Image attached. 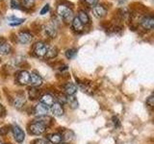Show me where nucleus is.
I'll use <instances>...</instances> for the list:
<instances>
[{
  "mask_svg": "<svg viewBox=\"0 0 154 144\" xmlns=\"http://www.w3.org/2000/svg\"><path fill=\"white\" fill-rule=\"evenodd\" d=\"M57 14H59V16L66 23L72 21V19L74 17L73 11H72L69 7L66 6L64 4H61L57 7Z\"/></svg>",
  "mask_w": 154,
  "mask_h": 144,
  "instance_id": "nucleus-1",
  "label": "nucleus"
},
{
  "mask_svg": "<svg viewBox=\"0 0 154 144\" xmlns=\"http://www.w3.org/2000/svg\"><path fill=\"white\" fill-rule=\"evenodd\" d=\"M48 49V44L43 41H38L33 46V55L38 58H45Z\"/></svg>",
  "mask_w": 154,
  "mask_h": 144,
  "instance_id": "nucleus-2",
  "label": "nucleus"
},
{
  "mask_svg": "<svg viewBox=\"0 0 154 144\" xmlns=\"http://www.w3.org/2000/svg\"><path fill=\"white\" fill-rule=\"evenodd\" d=\"M46 131V127L45 125H42L40 122H33L29 125L28 127V132L30 134H33V136H41L43 133Z\"/></svg>",
  "mask_w": 154,
  "mask_h": 144,
  "instance_id": "nucleus-3",
  "label": "nucleus"
},
{
  "mask_svg": "<svg viewBox=\"0 0 154 144\" xmlns=\"http://www.w3.org/2000/svg\"><path fill=\"white\" fill-rule=\"evenodd\" d=\"M12 133L14 140H16L17 143H22L25 139V134H24L23 130L17 126V125H14L12 127Z\"/></svg>",
  "mask_w": 154,
  "mask_h": 144,
  "instance_id": "nucleus-4",
  "label": "nucleus"
},
{
  "mask_svg": "<svg viewBox=\"0 0 154 144\" xmlns=\"http://www.w3.org/2000/svg\"><path fill=\"white\" fill-rule=\"evenodd\" d=\"M139 23L141 24V26L143 29L152 30L154 27V18L152 16H142L141 20H140Z\"/></svg>",
  "mask_w": 154,
  "mask_h": 144,
  "instance_id": "nucleus-5",
  "label": "nucleus"
},
{
  "mask_svg": "<svg viewBox=\"0 0 154 144\" xmlns=\"http://www.w3.org/2000/svg\"><path fill=\"white\" fill-rule=\"evenodd\" d=\"M33 40V35L29 31H20L17 35V41L21 44H27Z\"/></svg>",
  "mask_w": 154,
  "mask_h": 144,
  "instance_id": "nucleus-6",
  "label": "nucleus"
},
{
  "mask_svg": "<svg viewBox=\"0 0 154 144\" xmlns=\"http://www.w3.org/2000/svg\"><path fill=\"white\" fill-rule=\"evenodd\" d=\"M17 80L19 85L21 86H26L30 83V73L26 70L20 71L17 76Z\"/></svg>",
  "mask_w": 154,
  "mask_h": 144,
  "instance_id": "nucleus-7",
  "label": "nucleus"
},
{
  "mask_svg": "<svg viewBox=\"0 0 154 144\" xmlns=\"http://www.w3.org/2000/svg\"><path fill=\"white\" fill-rule=\"evenodd\" d=\"M13 51L12 45L4 40V38H0V55L6 56L10 55Z\"/></svg>",
  "mask_w": 154,
  "mask_h": 144,
  "instance_id": "nucleus-8",
  "label": "nucleus"
},
{
  "mask_svg": "<svg viewBox=\"0 0 154 144\" xmlns=\"http://www.w3.org/2000/svg\"><path fill=\"white\" fill-rule=\"evenodd\" d=\"M32 88H37V86H40L42 84V78L41 75L37 73L36 71H33L32 73H30V83Z\"/></svg>",
  "mask_w": 154,
  "mask_h": 144,
  "instance_id": "nucleus-9",
  "label": "nucleus"
},
{
  "mask_svg": "<svg viewBox=\"0 0 154 144\" xmlns=\"http://www.w3.org/2000/svg\"><path fill=\"white\" fill-rule=\"evenodd\" d=\"M93 14L96 18H103L107 14V9L102 5H95L93 7Z\"/></svg>",
  "mask_w": 154,
  "mask_h": 144,
  "instance_id": "nucleus-10",
  "label": "nucleus"
},
{
  "mask_svg": "<svg viewBox=\"0 0 154 144\" xmlns=\"http://www.w3.org/2000/svg\"><path fill=\"white\" fill-rule=\"evenodd\" d=\"M48 112H49V107H47L45 104L38 103V105L35 106L34 108V113L37 114L38 116H42V115H47Z\"/></svg>",
  "mask_w": 154,
  "mask_h": 144,
  "instance_id": "nucleus-11",
  "label": "nucleus"
},
{
  "mask_svg": "<svg viewBox=\"0 0 154 144\" xmlns=\"http://www.w3.org/2000/svg\"><path fill=\"white\" fill-rule=\"evenodd\" d=\"M25 97H24V94L22 93H17L14 96L13 98V105L14 108L17 109H20L23 107V105L25 104Z\"/></svg>",
  "mask_w": 154,
  "mask_h": 144,
  "instance_id": "nucleus-12",
  "label": "nucleus"
},
{
  "mask_svg": "<svg viewBox=\"0 0 154 144\" xmlns=\"http://www.w3.org/2000/svg\"><path fill=\"white\" fill-rule=\"evenodd\" d=\"M64 89H65V92L66 94V96H72L76 93L77 89V86L74 84V83H71V82H69V83H66L64 86Z\"/></svg>",
  "mask_w": 154,
  "mask_h": 144,
  "instance_id": "nucleus-13",
  "label": "nucleus"
},
{
  "mask_svg": "<svg viewBox=\"0 0 154 144\" xmlns=\"http://www.w3.org/2000/svg\"><path fill=\"white\" fill-rule=\"evenodd\" d=\"M55 97L54 96H52L51 94H43L41 96V103L45 104L47 107H51V106L55 103Z\"/></svg>",
  "mask_w": 154,
  "mask_h": 144,
  "instance_id": "nucleus-14",
  "label": "nucleus"
},
{
  "mask_svg": "<svg viewBox=\"0 0 154 144\" xmlns=\"http://www.w3.org/2000/svg\"><path fill=\"white\" fill-rule=\"evenodd\" d=\"M51 112L55 116H62V115H64L65 110H64V108H63L62 105L55 102L51 106Z\"/></svg>",
  "mask_w": 154,
  "mask_h": 144,
  "instance_id": "nucleus-15",
  "label": "nucleus"
},
{
  "mask_svg": "<svg viewBox=\"0 0 154 144\" xmlns=\"http://www.w3.org/2000/svg\"><path fill=\"white\" fill-rule=\"evenodd\" d=\"M72 29H73L76 33H82L84 31L83 23L80 21V19L77 16H74L73 19H72Z\"/></svg>",
  "mask_w": 154,
  "mask_h": 144,
  "instance_id": "nucleus-16",
  "label": "nucleus"
},
{
  "mask_svg": "<svg viewBox=\"0 0 154 144\" xmlns=\"http://www.w3.org/2000/svg\"><path fill=\"white\" fill-rule=\"evenodd\" d=\"M43 31H45V35L49 38H55L57 36V30L54 25H46Z\"/></svg>",
  "mask_w": 154,
  "mask_h": 144,
  "instance_id": "nucleus-17",
  "label": "nucleus"
},
{
  "mask_svg": "<svg viewBox=\"0 0 154 144\" xmlns=\"http://www.w3.org/2000/svg\"><path fill=\"white\" fill-rule=\"evenodd\" d=\"M35 121L40 122L42 125H45L46 128H48L53 123V118L48 116V115H42V116H38Z\"/></svg>",
  "mask_w": 154,
  "mask_h": 144,
  "instance_id": "nucleus-18",
  "label": "nucleus"
},
{
  "mask_svg": "<svg viewBox=\"0 0 154 144\" xmlns=\"http://www.w3.org/2000/svg\"><path fill=\"white\" fill-rule=\"evenodd\" d=\"M47 139L53 144H59L63 140V136L62 134L59 133H55V134H50L47 136Z\"/></svg>",
  "mask_w": 154,
  "mask_h": 144,
  "instance_id": "nucleus-19",
  "label": "nucleus"
},
{
  "mask_svg": "<svg viewBox=\"0 0 154 144\" xmlns=\"http://www.w3.org/2000/svg\"><path fill=\"white\" fill-rule=\"evenodd\" d=\"M58 55V49L56 46H49L48 45V49H47V52L45 54V57L46 59H54L56 58Z\"/></svg>",
  "mask_w": 154,
  "mask_h": 144,
  "instance_id": "nucleus-20",
  "label": "nucleus"
},
{
  "mask_svg": "<svg viewBox=\"0 0 154 144\" xmlns=\"http://www.w3.org/2000/svg\"><path fill=\"white\" fill-rule=\"evenodd\" d=\"M77 17L80 19V21L83 23V25H87V24L90 23V16H89V14H87V12L83 11V10L79 11L78 16H77Z\"/></svg>",
  "mask_w": 154,
  "mask_h": 144,
  "instance_id": "nucleus-21",
  "label": "nucleus"
},
{
  "mask_svg": "<svg viewBox=\"0 0 154 144\" xmlns=\"http://www.w3.org/2000/svg\"><path fill=\"white\" fill-rule=\"evenodd\" d=\"M7 19H8V21H9V24L11 26L20 25V24H22L24 21H25V19H24V18H18V17H16V16H10Z\"/></svg>",
  "mask_w": 154,
  "mask_h": 144,
  "instance_id": "nucleus-22",
  "label": "nucleus"
},
{
  "mask_svg": "<svg viewBox=\"0 0 154 144\" xmlns=\"http://www.w3.org/2000/svg\"><path fill=\"white\" fill-rule=\"evenodd\" d=\"M41 90L40 89H37L36 88H32L29 89V97L32 100H36V99H38L41 98Z\"/></svg>",
  "mask_w": 154,
  "mask_h": 144,
  "instance_id": "nucleus-23",
  "label": "nucleus"
},
{
  "mask_svg": "<svg viewBox=\"0 0 154 144\" xmlns=\"http://www.w3.org/2000/svg\"><path fill=\"white\" fill-rule=\"evenodd\" d=\"M66 103H69L72 109L78 108V101H77V99L74 97L73 95H72V96H66Z\"/></svg>",
  "mask_w": 154,
  "mask_h": 144,
  "instance_id": "nucleus-24",
  "label": "nucleus"
},
{
  "mask_svg": "<svg viewBox=\"0 0 154 144\" xmlns=\"http://www.w3.org/2000/svg\"><path fill=\"white\" fill-rule=\"evenodd\" d=\"M77 54V49L75 48H70V49H67L66 51V57L67 59H73Z\"/></svg>",
  "mask_w": 154,
  "mask_h": 144,
  "instance_id": "nucleus-25",
  "label": "nucleus"
},
{
  "mask_svg": "<svg viewBox=\"0 0 154 144\" xmlns=\"http://www.w3.org/2000/svg\"><path fill=\"white\" fill-rule=\"evenodd\" d=\"M55 100H57V103H59L62 106L66 104V96L65 94H59L57 98H55Z\"/></svg>",
  "mask_w": 154,
  "mask_h": 144,
  "instance_id": "nucleus-26",
  "label": "nucleus"
},
{
  "mask_svg": "<svg viewBox=\"0 0 154 144\" xmlns=\"http://www.w3.org/2000/svg\"><path fill=\"white\" fill-rule=\"evenodd\" d=\"M35 4V0H22V5L25 8H31Z\"/></svg>",
  "mask_w": 154,
  "mask_h": 144,
  "instance_id": "nucleus-27",
  "label": "nucleus"
},
{
  "mask_svg": "<svg viewBox=\"0 0 154 144\" xmlns=\"http://www.w3.org/2000/svg\"><path fill=\"white\" fill-rule=\"evenodd\" d=\"M146 105L148 106V107H150V108H153V106H154V98H153V96H149V97L146 99Z\"/></svg>",
  "mask_w": 154,
  "mask_h": 144,
  "instance_id": "nucleus-28",
  "label": "nucleus"
},
{
  "mask_svg": "<svg viewBox=\"0 0 154 144\" xmlns=\"http://www.w3.org/2000/svg\"><path fill=\"white\" fill-rule=\"evenodd\" d=\"M9 133V127L4 126L2 128H0V136H5Z\"/></svg>",
  "mask_w": 154,
  "mask_h": 144,
  "instance_id": "nucleus-29",
  "label": "nucleus"
},
{
  "mask_svg": "<svg viewBox=\"0 0 154 144\" xmlns=\"http://www.w3.org/2000/svg\"><path fill=\"white\" fill-rule=\"evenodd\" d=\"M48 11H49V4H46V5H45V6H43V8L41 10V14L42 16H43V14H45Z\"/></svg>",
  "mask_w": 154,
  "mask_h": 144,
  "instance_id": "nucleus-30",
  "label": "nucleus"
},
{
  "mask_svg": "<svg viewBox=\"0 0 154 144\" xmlns=\"http://www.w3.org/2000/svg\"><path fill=\"white\" fill-rule=\"evenodd\" d=\"M11 6L13 9H20V7H19V3L17 1V0H11Z\"/></svg>",
  "mask_w": 154,
  "mask_h": 144,
  "instance_id": "nucleus-31",
  "label": "nucleus"
},
{
  "mask_svg": "<svg viewBox=\"0 0 154 144\" xmlns=\"http://www.w3.org/2000/svg\"><path fill=\"white\" fill-rule=\"evenodd\" d=\"M85 2L90 5V6H95V5H97L98 3V0H85Z\"/></svg>",
  "mask_w": 154,
  "mask_h": 144,
  "instance_id": "nucleus-32",
  "label": "nucleus"
},
{
  "mask_svg": "<svg viewBox=\"0 0 154 144\" xmlns=\"http://www.w3.org/2000/svg\"><path fill=\"white\" fill-rule=\"evenodd\" d=\"M112 120H113V123H114V125H115V127L117 128V127H119V118L117 117V116H114L113 118H112Z\"/></svg>",
  "mask_w": 154,
  "mask_h": 144,
  "instance_id": "nucleus-33",
  "label": "nucleus"
},
{
  "mask_svg": "<svg viewBox=\"0 0 154 144\" xmlns=\"http://www.w3.org/2000/svg\"><path fill=\"white\" fill-rule=\"evenodd\" d=\"M33 144H48V143L45 139H36V140L33 142Z\"/></svg>",
  "mask_w": 154,
  "mask_h": 144,
  "instance_id": "nucleus-34",
  "label": "nucleus"
},
{
  "mask_svg": "<svg viewBox=\"0 0 154 144\" xmlns=\"http://www.w3.org/2000/svg\"><path fill=\"white\" fill-rule=\"evenodd\" d=\"M6 113V110H5V108L2 104H0V117H2Z\"/></svg>",
  "mask_w": 154,
  "mask_h": 144,
  "instance_id": "nucleus-35",
  "label": "nucleus"
},
{
  "mask_svg": "<svg viewBox=\"0 0 154 144\" xmlns=\"http://www.w3.org/2000/svg\"><path fill=\"white\" fill-rule=\"evenodd\" d=\"M59 144H67V143H62V142H61V143H59Z\"/></svg>",
  "mask_w": 154,
  "mask_h": 144,
  "instance_id": "nucleus-36",
  "label": "nucleus"
},
{
  "mask_svg": "<svg viewBox=\"0 0 154 144\" xmlns=\"http://www.w3.org/2000/svg\"><path fill=\"white\" fill-rule=\"evenodd\" d=\"M0 144H2V142H1V141H0Z\"/></svg>",
  "mask_w": 154,
  "mask_h": 144,
  "instance_id": "nucleus-37",
  "label": "nucleus"
},
{
  "mask_svg": "<svg viewBox=\"0 0 154 144\" xmlns=\"http://www.w3.org/2000/svg\"><path fill=\"white\" fill-rule=\"evenodd\" d=\"M6 144H9V143H6Z\"/></svg>",
  "mask_w": 154,
  "mask_h": 144,
  "instance_id": "nucleus-38",
  "label": "nucleus"
}]
</instances>
